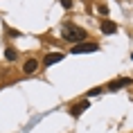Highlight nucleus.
<instances>
[{"label":"nucleus","instance_id":"f257e3e1","mask_svg":"<svg viewBox=\"0 0 133 133\" xmlns=\"http://www.w3.org/2000/svg\"><path fill=\"white\" fill-rule=\"evenodd\" d=\"M61 34H63V38L68 43H84L86 38H88V34H86V29H81V27H77V25H63V29H61Z\"/></svg>","mask_w":133,"mask_h":133},{"label":"nucleus","instance_id":"f03ea898","mask_svg":"<svg viewBox=\"0 0 133 133\" xmlns=\"http://www.w3.org/2000/svg\"><path fill=\"white\" fill-rule=\"evenodd\" d=\"M97 50H99V45H97V43H77V45H72V50H70V52H72V54H86V52H97Z\"/></svg>","mask_w":133,"mask_h":133},{"label":"nucleus","instance_id":"7ed1b4c3","mask_svg":"<svg viewBox=\"0 0 133 133\" xmlns=\"http://www.w3.org/2000/svg\"><path fill=\"white\" fill-rule=\"evenodd\" d=\"M131 84H133V79L124 77V79H113V81H111L108 86H106V88H108V90H119L122 86H131Z\"/></svg>","mask_w":133,"mask_h":133},{"label":"nucleus","instance_id":"20e7f679","mask_svg":"<svg viewBox=\"0 0 133 133\" xmlns=\"http://www.w3.org/2000/svg\"><path fill=\"white\" fill-rule=\"evenodd\" d=\"M63 52H50V54H45L43 56V63L45 65H52V63H59V61H63Z\"/></svg>","mask_w":133,"mask_h":133},{"label":"nucleus","instance_id":"39448f33","mask_svg":"<svg viewBox=\"0 0 133 133\" xmlns=\"http://www.w3.org/2000/svg\"><path fill=\"white\" fill-rule=\"evenodd\" d=\"M88 106H90V104H88V99L79 102V104H75V106L70 108V115H72V117H79V115H81L84 111H88Z\"/></svg>","mask_w":133,"mask_h":133},{"label":"nucleus","instance_id":"423d86ee","mask_svg":"<svg viewBox=\"0 0 133 133\" xmlns=\"http://www.w3.org/2000/svg\"><path fill=\"white\" fill-rule=\"evenodd\" d=\"M36 68H38V61H36V59H27L25 65H23V72H25V75H34Z\"/></svg>","mask_w":133,"mask_h":133},{"label":"nucleus","instance_id":"0eeeda50","mask_svg":"<svg viewBox=\"0 0 133 133\" xmlns=\"http://www.w3.org/2000/svg\"><path fill=\"white\" fill-rule=\"evenodd\" d=\"M99 27H102V32H104V34H115V32H117V25H115L113 21H102V25H99Z\"/></svg>","mask_w":133,"mask_h":133},{"label":"nucleus","instance_id":"6e6552de","mask_svg":"<svg viewBox=\"0 0 133 133\" xmlns=\"http://www.w3.org/2000/svg\"><path fill=\"white\" fill-rule=\"evenodd\" d=\"M5 59H7V61H16V59H18V52L11 50V48H7L5 50Z\"/></svg>","mask_w":133,"mask_h":133},{"label":"nucleus","instance_id":"1a4fd4ad","mask_svg":"<svg viewBox=\"0 0 133 133\" xmlns=\"http://www.w3.org/2000/svg\"><path fill=\"white\" fill-rule=\"evenodd\" d=\"M59 2H61L63 9H70V7H72V0H59Z\"/></svg>","mask_w":133,"mask_h":133},{"label":"nucleus","instance_id":"9d476101","mask_svg":"<svg viewBox=\"0 0 133 133\" xmlns=\"http://www.w3.org/2000/svg\"><path fill=\"white\" fill-rule=\"evenodd\" d=\"M102 92V88H92V90H88V97H95V95H99Z\"/></svg>","mask_w":133,"mask_h":133}]
</instances>
